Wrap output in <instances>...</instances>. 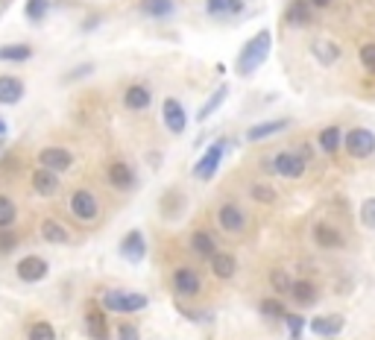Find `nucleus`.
Segmentation results:
<instances>
[{"instance_id": "4468645a", "label": "nucleus", "mask_w": 375, "mask_h": 340, "mask_svg": "<svg viewBox=\"0 0 375 340\" xmlns=\"http://www.w3.org/2000/svg\"><path fill=\"white\" fill-rule=\"evenodd\" d=\"M85 332H88L91 340H109L112 337L109 320H106V308L88 305V311H85Z\"/></svg>"}, {"instance_id": "473e14b6", "label": "nucleus", "mask_w": 375, "mask_h": 340, "mask_svg": "<svg viewBox=\"0 0 375 340\" xmlns=\"http://www.w3.org/2000/svg\"><path fill=\"white\" fill-rule=\"evenodd\" d=\"M18 220V206L12 203V197L0 194V229H12Z\"/></svg>"}, {"instance_id": "423d86ee", "label": "nucleus", "mask_w": 375, "mask_h": 340, "mask_svg": "<svg viewBox=\"0 0 375 340\" xmlns=\"http://www.w3.org/2000/svg\"><path fill=\"white\" fill-rule=\"evenodd\" d=\"M47 273H50V264H47V258H42V255H24L21 262L15 264V276L21 279L24 285L44 282Z\"/></svg>"}, {"instance_id": "de8ad7c7", "label": "nucleus", "mask_w": 375, "mask_h": 340, "mask_svg": "<svg viewBox=\"0 0 375 340\" xmlns=\"http://www.w3.org/2000/svg\"><path fill=\"white\" fill-rule=\"evenodd\" d=\"M4 147H6V144H4V138H0V150H4Z\"/></svg>"}, {"instance_id": "ddd939ff", "label": "nucleus", "mask_w": 375, "mask_h": 340, "mask_svg": "<svg viewBox=\"0 0 375 340\" xmlns=\"http://www.w3.org/2000/svg\"><path fill=\"white\" fill-rule=\"evenodd\" d=\"M106 179H109V185L117 188V191H132L138 185V173L126 162H112L109 170H106Z\"/></svg>"}, {"instance_id": "39448f33", "label": "nucleus", "mask_w": 375, "mask_h": 340, "mask_svg": "<svg viewBox=\"0 0 375 340\" xmlns=\"http://www.w3.org/2000/svg\"><path fill=\"white\" fill-rule=\"evenodd\" d=\"M71 214L80 220V223H94L100 217V203L88 188H76L71 194Z\"/></svg>"}, {"instance_id": "7ed1b4c3", "label": "nucleus", "mask_w": 375, "mask_h": 340, "mask_svg": "<svg viewBox=\"0 0 375 340\" xmlns=\"http://www.w3.org/2000/svg\"><path fill=\"white\" fill-rule=\"evenodd\" d=\"M229 138H217V141H211V147L203 153V158L194 165V176L200 179V182H211L214 173L220 170V162H223V156L229 150Z\"/></svg>"}, {"instance_id": "20e7f679", "label": "nucleus", "mask_w": 375, "mask_h": 340, "mask_svg": "<svg viewBox=\"0 0 375 340\" xmlns=\"http://www.w3.org/2000/svg\"><path fill=\"white\" fill-rule=\"evenodd\" d=\"M343 150L352 158H369L375 153V132L364 129V127H355L343 135Z\"/></svg>"}, {"instance_id": "ea45409f", "label": "nucleus", "mask_w": 375, "mask_h": 340, "mask_svg": "<svg viewBox=\"0 0 375 340\" xmlns=\"http://www.w3.org/2000/svg\"><path fill=\"white\" fill-rule=\"evenodd\" d=\"M18 247V235L12 229H0V255H9Z\"/></svg>"}, {"instance_id": "4be33fe9", "label": "nucleus", "mask_w": 375, "mask_h": 340, "mask_svg": "<svg viewBox=\"0 0 375 340\" xmlns=\"http://www.w3.org/2000/svg\"><path fill=\"white\" fill-rule=\"evenodd\" d=\"M285 21L290 27H305L311 21V4L308 0H290L285 9Z\"/></svg>"}, {"instance_id": "f03ea898", "label": "nucleus", "mask_w": 375, "mask_h": 340, "mask_svg": "<svg viewBox=\"0 0 375 340\" xmlns=\"http://www.w3.org/2000/svg\"><path fill=\"white\" fill-rule=\"evenodd\" d=\"M100 303L112 314H138L150 305V299L144 293H135V291H106Z\"/></svg>"}, {"instance_id": "412c9836", "label": "nucleus", "mask_w": 375, "mask_h": 340, "mask_svg": "<svg viewBox=\"0 0 375 340\" xmlns=\"http://www.w3.org/2000/svg\"><path fill=\"white\" fill-rule=\"evenodd\" d=\"M211 273L217 276V279H232L234 273H238V262H234V255H229V252H220L217 250L214 255H211Z\"/></svg>"}, {"instance_id": "a18cd8bd", "label": "nucleus", "mask_w": 375, "mask_h": 340, "mask_svg": "<svg viewBox=\"0 0 375 340\" xmlns=\"http://www.w3.org/2000/svg\"><path fill=\"white\" fill-rule=\"evenodd\" d=\"M308 4H311L314 9H326V6L331 4V0H308Z\"/></svg>"}, {"instance_id": "5701e85b", "label": "nucleus", "mask_w": 375, "mask_h": 340, "mask_svg": "<svg viewBox=\"0 0 375 340\" xmlns=\"http://www.w3.org/2000/svg\"><path fill=\"white\" fill-rule=\"evenodd\" d=\"M38 232H42V241H47V244H71L68 229L53 217L42 220V229H38Z\"/></svg>"}, {"instance_id": "9b49d317", "label": "nucleus", "mask_w": 375, "mask_h": 340, "mask_svg": "<svg viewBox=\"0 0 375 340\" xmlns=\"http://www.w3.org/2000/svg\"><path fill=\"white\" fill-rule=\"evenodd\" d=\"M27 94V86L21 76L15 74H0V106H18Z\"/></svg>"}, {"instance_id": "f3484780", "label": "nucleus", "mask_w": 375, "mask_h": 340, "mask_svg": "<svg viewBox=\"0 0 375 340\" xmlns=\"http://www.w3.org/2000/svg\"><path fill=\"white\" fill-rule=\"evenodd\" d=\"M30 182H32V191H35L38 197H56V194H59V173H53V170H47V168L32 170Z\"/></svg>"}, {"instance_id": "79ce46f5", "label": "nucleus", "mask_w": 375, "mask_h": 340, "mask_svg": "<svg viewBox=\"0 0 375 340\" xmlns=\"http://www.w3.org/2000/svg\"><path fill=\"white\" fill-rule=\"evenodd\" d=\"M361 62L369 74H375V45H364L361 47Z\"/></svg>"}, {"instance_id": "09e8293b", "label": "nucleus", "mask_w": 375, "mask_h": 340, "mask_svg": "<svg viewBox=\"0 0 375 340\" xmlns=\"http://www.w3.org/2000/svg\"><path fill=\"white\" fill-rule=\"evenodd\" d=\"M328 340H338V337H328Z\"/></svg>"}, {"instance_id": "e433bc0d", "label": "nucleus", "mask_w": 375, "mask_h": 340, "mask_svg": "<svg viewBox=\"0 0 375 340\" xmlns=\"http://www.w3.org/2000/svg\"><path fill=\"white\" fill-rule=\"evenodd\" d=\"M270 288H273L275 293H290L293 279H290L285 270H273V273H270Z\"/></svg>"}, {"instance_id": "2f4dec72", "label": "nucleus", "mask_w": 375, "mask_h": 340, "mask_svg": "<svg viewBox=\"0 0 375 340\" xmlns=\"http://www.w3.org/2000/svg\"><path fill=\"white\" fill-rule=\"evenodd\" d=\"M47 12H50V0H27V6H24V15L30 24H42Z\"/></svg>"}, {"instance_id": "58836bf2", "label": "nucleus", "mask_w": 375, "mask_h": 340, "mask_svg": "<svg viewBox=\"0 0 375 340\" xmlns=\"http://www.w3.org/2000/svg\"><path fill=\"white\" fill-rule=\"evenodd\" d=\"M91 74H94V62H83V65H76L65 74V83H76V79H85Z\"/></svg>"}, {"instance_id": "2eb2a0df", "label": "nucleus", "mask_w": 375, "mask_h": 340, "mask_svg": "<svg viewBox=\"0 0 375 340\" xmlns=\"http://www.w3.org/2000/svg\"><path fill=\"white\" fill-rule=\"evenodd\" d=\"M343 326H346V317L343 314H328V317H314L311 323H308V329L317 334V337H323V340H328V337H338L340 332H343Z\"/></svg>"}, {"instance_id": "b1692460", "label": "nucleus", "mask_w": 375, "mask_h": 340, "mask_svg": "<svg viewBox=\"0 0 375 340\" xmlns=\"http://www.w3.org/2000/svg\"><path fill=\"white\" fill-rule=\"evenodd\" d=\"M311 53H314V59H317L320 65H334L340 59V47L334 42H328V38H317V42L311 45Z\"/></svg>"}, {"instance_id": "a878e982", "label": "nucleus", "mask_w": 375, "mask_h": 340, "mask_svg": "<svg viewBox=\"0 0 375 340\" xmlns=\"http://www.w3.org/2000/svg\"><path fill=\"white\" fill-rule=\"evenodd\" d=\"M138 9L147 18H170L176 12V0H138Z\"/></svg>"}, {"instance_id": "f8f14e48", "label": "nucleus", "mask_w": 375, "mask_h": 340, "mask_svg": "<svg viewBox=\"0 0 375 340\" xmlns=\"http://www.w3.org/2000/svg\"><path fill=\"white\" fill-rule=\"evenodd\" d=\"M173 291L179 296H196L203 291V279L194 267H179L173 273Z\"/></svg>"}, {"instance_id": "c03bdc74", "label": "nucleus", "mask_w": 375, "mask_h": 340, "mask_svg": "<svg viewBox=\"0 0 375 340\" xmlns=\"http://www.w3.org/2000/svg\"><path fill=\"white\" fill-rule=\"evenodd\" d=\"M97 24H100V15H91V18H85V21H83V30H85V33H91Z\"/></svg>"}, {"instance_id": "1a4fd4ad", "label": "nucleus", "mask_w": 375, "mask_h": 340, "mask_svg": "<svg viewBox=\"0 0 375 340\" xmlns=\"http://www.w3.org/2000/svg\"><path fill=\"white\" fill-rule=\"evenodd\" d=\"M73 165V153L65 147H44L38 150V168H47L53 173H65Z\"/></svg>"}, {"instance_id": "c85d7f7f", "label": "nucleus", "mask_w": 375, "mask_h": 340, "mask_svg": "<svg viewBox=\"0 0 375 340\" xmlns=\"http://www.w3.org/2000/svg\"><path fill=\"white\" fill-rule=\"evenodd\" d=\"M343 147V129L338 127V124H331V127H326L323 132H320V150L323 153H338Z\"/></svg>"}, {"instance_id": "72a5a7b5", "label": "nucleus", "mask_w": 375, "mask_h": 340, "mask_svg": "<svg viewBox=\"0 0 375 340\" xmlns=\"http://www.w3.org/2000/svg\"><path fill=\"white\" fill-rule=\"evenodd\" d=\"M258 311H261L267 320H285V314H287L285 303H282V299H275V296L261 299V303H258Z\"/></svg>"}, {"instance_id": "cd10ccee", "label": "nucleus", "mask_w": 375, "mask_h": 340, "mask_svg": "<svg viewBox=\"0 0 375 340\" xmlns=\"http://www.w3.org/2000/svg\"><path fill=\"white\" fill-rule=\"evenodd\" d=\"M35 56V50L24 42H18V45H4L0 47V62H30V59Z\"/></svg>"}, {"instance_id": "dca6fc26", "label": "nucleus", "mask_w": 375, "mask_h": 340, "mask_svg": "<svg viewBox=\"0 0 375 340\" xmlns=\"http://www.w3.org/2000/svg\"><path fill=\"white\" fill-rule=\"evenodd\" d=\"M217 223H220L223 232L238 235V232H244V226H246V217H244L241 206L226 203V206H220V211H217Z\"/></svg>"}, {"instance_id": "c756f323", "label": "nucleus", "mask_w": 375, "mask_h": 340, "mask_svg": "<svg viewBox=\"0 0 375 340\" xmlns=\"http://www.w3.org/2000/svg\"><path fill=\"white\" fill-rule=\"evenodd\" d=\"M244 0H206V12L211 18H229L234 12H241Z\"/></svg>"}, {"instance_id": "a211bd4d", "label": "nucleus", "mask_w": 375, "mask_h": 340, "mask_svg": "<svg viewBox=\"0 0 375 340\" xmlns=\"http://www.w3.org/2000/svg\"><path fill=\"white\" fill-rule=\"evenodd\" d=\"M150 103H153V91L141 83H135L124 91V106L129 112H144V109H150Z\"/></svg>"}, {"instance_id": "a19ab883", "label": "nucleus", "mask_w": 375, "mask_h": 340, "mask_svg": "<svg viewBox=\"0 0 375 340\" xmlns=\"http://www.w3.org/2000/svg\"><path fill=\"white\" fill-rule=\"evenodd\" d=\"M249 194H252V199H258V203H267V206L275 203V191L267 188V185H252Z\"/></svg>"}, {"instance_id": "49530a36", "label": "nucleus", "mask_w": 375, "mask_h": 340, "mask_svg": "<svg viewBox=\"0 0 375 340\" xmlns=\"http://www.w3.org/2000/svg\"><path fill=\"white\" fill-rule=\"evenodd\" d=\"M9 132V127H6V121H4V117H0V138H4Z\"/></svg>"}, {"instance_id": "f257e3e1", "label": "nucleus", "mask_w": 375, "mask_h": 340, "mask_svg": "<svg viewBox=\"0 0 375 340\" xmlns=\"http://www.w3.org/2000/svg\"><path fill=\"white\" fill-rule=\"evenodd\" d=\"M270 50H273V35H270V30H258L241 47L238 59H234V74H238V76H252L255 71H258L267 62Z\"/></svg>"}, {"instance_id": "37998d69", "label": "nucleus", "mask_w": 375, "mask_h": 340, "mask_svg": "<svg viewBox=\"0 0 375 340\" xmlns=\"http://www.w3.org/2000/svg\"><path fill=\"white\" fill-rule=\"evenodd\" d=\"M117 340H141V334H138L132 323H121L117 326Z\"/></svg>"}, {"instance_id": "f704fd0d", "label": "nucleus", "mask_w": 375, "mask_h": 340, "mask_svg": "<svg viewBox=\"0 0 375 340\" xmlns=\"http://www.w3.org/2000/svg\"><path fill=\"white\" fill-rule=\"evenodd\" d=\"M27 340H56V329L47 323V320H38V323L30 326Z\"/></svg>"}, {"instance_id": "0eeeda50", "label": "nucleus", "mask_w": 375, "mask_h": 340, "mask_svg": "<svg viewBox=\"0 0 375 340\" xmlns=\"http://www.w3.org/2000/svg\"><path fill=\"white\" fill-rule=\"evenodd\" d=\"M305 158L296 153V150H285V153H275L273 156V162H270V168H273V173L275 176H285V179H299L302 173H305Z\"/></svg>"}, {"instance_id": "393cba45", "label": "nucleus", "mask_w": 375, "mask_h": 340, "mask_svg": "<svg viewBox=\"0 0 375 340\" xmlns=\"http://www.w3.org/2000/svg\"><path fill=\"white\" fill-rule=\"evenodd\" d=\"M226 97H229V86H226V83H223V86H217V88H214V94H211V97L206 100V103H203V109L196 112V121L206 124L208 117H211L217 109H220V106L226 103Z\"/></svg>"}, {"instance_id": "9d476101", "label": "nucleus", "mask_w": 375, "mask_h": 340, "mask_svg": "<svg viewBox=\"0 0 375 340\" xmlns=\"http://www.w3.org/2000/svg\"><path fill=\"white\" fill-rule=\"evenodd\" d=\"M162 121H165V127H167L173 135H182V132L188 129V115H185L182 103H179L176 97H167L165 103H162Z\"/></svg>"}, {"instance_id": "7c9ffc66", "label": "nucleus", "mask_w": 375, "mask_h": 340, "mask_svg": "<svg viewBox=\"0 0 375 340\" xmlns=\"http://www.w3.org/2000/svg\"><path fill=\"white\" fill-rule=\"evenodd\" d=\"M191 250H194L196 255L211 258V255L217 252V241H214V235H208V232H194V235H191Z\"/></svg>"}, {"instance_id": "6ab92c4d", "label": "nucleus", "mask_w": 375, "mask_h": 340, "mask_svg": "<svg viewBox=\"0 0 375 340\" xmlns=\"http://www.w3.org/2000/svg\"><path fill=\"white\" fill-rule=\"evenodd\" d=\"M314 241H317V247H323V250H340L346 244L340 229H334L331 223H317V226H314Z\"/></svg>"}, {"instance_id": "bb28decb", "label": "nucleus", "mask_w": 375, "mask_h": 340, "mask_svg": "<svg viewBox=\"0 0 375 340\" xmlns=\"http://www.w3.org/2000/svg\"><path fill=\"white\" fill-rule=\"evenodd\" d=\"M287 129V121H264V124H255L246 129V141H264V138H273Z\"/></svg>"}, {"instance_id": "aec40b11", "label": "nucleus", "mask_w": 375, "mask_h": 340, "mask_svg": "<svg viewBox=\"0 0 375 340\" xmlns=\"http://www.w3.org/2000/svg\"><path fill=\"white\" fill-rule=\"evenodd\" d=\"M290 296H293V303H296V305L308 308V305H314V303H317L320 291H317V285H314V282H308V279H299V282H293V288H290Z\"/></svg>"}, {"instance_id": "4c0bfd02", "label": "nucleus", "mask_w": 375, "mask_h": 340, "mask_svg": "<svg viewBox=\"0 0 375 340\" xmlns=\"http://www.w3.org/2000/svg\"><path fill=\"white\" fill-rule=\"evenodd\" d=\"M361 223L375 232V197H367L361 203Z\"/></svg>"}, {"instance_id": "6e6552de", "label": "nucleus", "mask_w": 375, "mask_h": 340, "mask_svg": "<svg viewBox=\"0 0 375 340\" xmlns=\"http://www.w3.org/2000/svg\"><path fill=\"white\" fill-rule=\"evenodd\" d=\"M117 252H121L124 262H129V264H141L144 258H147V238H144V232H141V229L126 232V235H124V241H121V247H117Z\"/></svg>"}, {"instance_id": "c9c22d12", "label": "nucleus", "mask_w": 375, "mask_h": 340, "mask_svg": "<svg viewBox=\"0 0 375 340\" xmlns=\"http://www.w3.org/2000/svg\"><path fill=\"white\" fill-rule=\"evenodd\" d=\"M282 323L287 326V332H290V340H302V332H305V317H299V314H285V320Z\"/></svg>"}]
</instances>
